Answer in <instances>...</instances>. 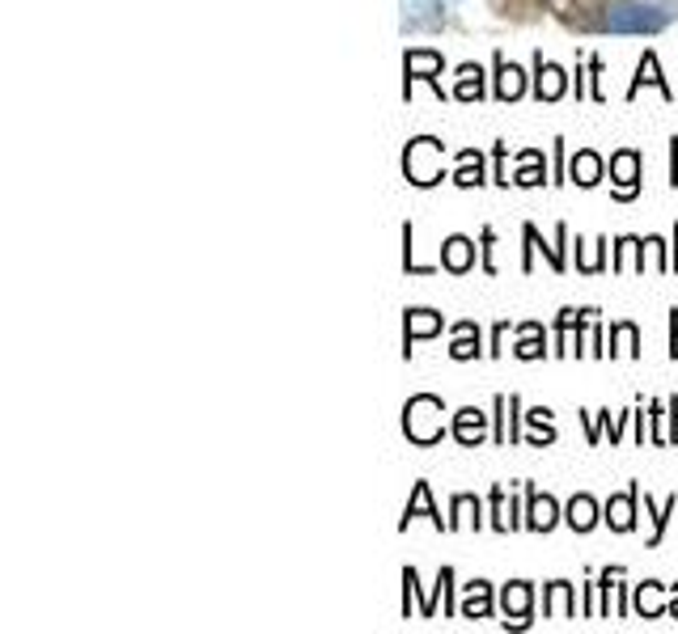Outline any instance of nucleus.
I'll list each match as a JSON object with an SVG mask.
<instances>
[{
  "label": "nucleus",
  "instance_id": "obj_21",
  "mask_svg": "<svg viewBox=\"0 0 678 634\" xmlns=\"http://www.w3.org/2000/svg\"><path fill=\"white\" fill-rule=\"evenodd\" d=\"M610 355H640V330L631 326V322H619V326H610Z\"/></svg>",
  "mask_w": 678,
  "mask_h": 634
},
{
  "label": "nucleus",
  "instance_id": "obj_4",
  "mask_svg": "<svg viewBox=\"0 0 678 634\" xmlns=\"http://www.w3.org/2000/svg\"><path fill=\"white\" fill-rule=\"evenodd\" d=\"M564 90H568L564 69L552 64V60H543V51H538V60H534V97L538 102H556V97H564Z\"/></svg>",
  "mask_w": 678,
  "mask_h": 634
},
{
  "label": "nucleus",
  "instance_id": "obj_15",
  "mask_svg": "<svg viewBox=\"0 0 678 634\" xmlns=\"http://www.w3.org/2000/svg\"><path fill=\"white\" fill-rule=\"evenodd\" d=\"M568 178H573L577 187H598V183H603V157L589 153V148H582V153L573 157V165H568Z\"/></svg>",
  "mask_w": 678,
  "mask_h": 634
},
{
  "label": "nucleus",
  "instance_id": "obj_2",
  "mask_svg": "<svg viewBox=\"0 0 678 634\" xmlns=\"http://www.w3.org/2000/svg\"><path fill=\"white\" fill-rule=\"evenodd\" d=\"M441 415H445V406H441V398H433V394H420V398L408 402V406H403V432H408V440H415V445H433V440H441V436H445Z\"/></svg>",
  "mask_w": 678,
  "mask_h": 634
},
{
  "label": "nucleus",
  "instance_id": "obj_25",
  "mask_svg": "<svg viewBox=\"0 0 678 634\" xmlns=\"http://www.w3.org/2000/svg\"><path fill=\"white\" fill-rule=\"evenodd\" d=\"M517 352V360H543L547 355V347H543V326H522V343L513 347Z\"/></svg>",
  "mask_w": 678,
  "mask_h": 634
},
{
  "label": "nucleus",
  "instance_id": "obj_11",
  "mask_svg": "<svg viewBox=\"0 0 678 634\" xmlns=\"http://www.w3.org/2000/svg\"><path fill=\"white\" fill-rule=\"evenodd\" d=\"M645 85H657L666 102H675V97H678V90H670V85H666V76H661V69H657V55H654V51H645V60H640V69H636V81H631L628 97H636L640 90H645Z\"/></svg>",
  "mask_w": 678,
  "mask_h": 634
},
{
  "label": "nucleus",
  "instance_id": "obj_22",
  "mask_svg": "<svg viewBox=\"0 0 678 634\" xmlns=\"http://www.w3.org/2000/svg\"><path fill=\"white\" fill-rule=\"evenodd\" d=\"M543 613H547V617H552V613H556V617H573V588L568 584H552L547 588V592H543Z\"/></svg>",
  "mask_w": 678,
  "mask_h": 634
},
{
  "label": "nucleus",
  "instance_id": "obj_5",
  "mask_svg": "<svg viewBox=\"0 0 678 634\" xmlns=\"http://www.w3.org/2000/svg\"><path fill=\"white\" fill-rule=\"evenodd\" d=\"M403 72H408V94H412V81H429L436 94H441V55L436 51H408L403 60Z\"/></svg>",
  "mask_w": 678,
  "mask_h": 634
},
{
  "label": "nucleus",
  "instance_id": "obj_17",
  "mask_svg": "<svg viewBox=\"0 0 678 634\" xmlns=\"http://www.w3.org/2000/svg\"><path fill=\"white\" fill-rule=\"evenodd\" d=\"M480 352H484V347H480V326H475V322H459V326H454V347H450V355H454V360H475Z\"/></svg>",
  "mask_w": 678,
  "mask_h": 634
},
{
  "label": "nucleus",
  "instance_id": "obj_1",
  "mask_svg": "<svg viewBox=\"0 0 678 634\" xmlns=\"http://www.w3.org/2000/svg\"><path fill=\"white\" fill-rule=\"evenodd\" d=\"M594 25L610 30V34H657L670 25V13L657 4H645V0H610L594 18Z\"/></svg>",
  "mask_w": 678,
  "mask_h": 634
},
{
  "label": "nucleus",
  "instance_id": "obj_3",
  "mask_svg": "<svg viewBox=\"0 0 678 634\" xmlns=\"http://www.w3.org/2000/svg\"><path fill=\"white\" fill-rule=\"evenodd\" d=\"M610 178H615V199H631L640 190V153H615L610 157Z\"/></svg>",
  "mask_w": 678,
  "mask_h": 634
},
{
  "label": "nucleus",
  "instance_id": "obj_7",
  "mask_svg": "<svg viewBox=\"0 0 678 634\" xmlns=\"http://www.w3.org/2000/svg\"><path fill=\"white\" fill-rule=\"evenodd\" d=\"M441 267L454 271V276L471 271V267H475V241H471V237H445V246H441Z\"/></svg>",
  "mask_w": 678,
  "mask_h": 634
},
{
  "label": "nucleus",
  "instance_id": "obj_29",
  "mask_svg": "<svg viewBox=\"0 0 678 634\" xmlns=\"http://www.w3.org/2000/svg\"><path fill=\"white\" fill-rule=\"evenodd\" d=\"M675 246H678V229H675ZM670 267H678V250H675V262H670Z\"/></svg>",
  "mask_w": 678,
  "mask_h": 634
},
{
  "label": "nucleus",
  "instance_id": "obj_28",
  "mask_svg": "<svg viewBox=\"0 0 678 634\" xmlns=\"http://www.w3.org/2000/svg\"><path fill=\"white\" fill-rule=\"evenodd\" d=\"M670 613L678 617V584H675V601H670Z\"/></svg>",
  "mask_w": 678,
  "mask_h": 634
},
{
  "label": "nucleus",
  "instance_id": "obj_6",
  "mask_svg": "<svg viewBox=\"0 0 678 634\" xmlns=\"http://www.w3.org/2000/svg\"><path fill=\"white\" fill-rule=\"evenodd\" d=\"M526 495H531V503H526V529H534V533H552L559 520L556 499H552V495H538L534 487Z\"/></svg>",
  "mask_w": 678,
  "mask_h": 634
},
{
  "label": "nucleus",
  "instance_id": "obj_12",
  "mask_svg": "<svg viewBox=\"0 0 678 634\" xmlns=\"http://www.w3.org/2000/svg\"><path fill=\"white\" fill-rule=\"evenodd\" d=\"M636 499H640V487H631L628 495H615V499L606 503V524H610L615 533H628L631 524H636Z\"/></svg>",
  "mask_w": 678,
  "mask_h": 634
},
{
  "label": "nucleus",
  "instance_id": "obj_26",
  "mask_svg": "<svg viewBox=\"0 0 678 634\" xmlns=\"http://www.w3.org/2000/svg\"><path fill=\"white\" fill-rule=\"evenodd\" d=\"M522 162H526V169H522L513 183H517V187H538V183H543V169H538V162H543V157H538V153H526Z\"/></svg>",
  "mask_w": 678,
  "mask_h": 634
},
{
  "label": "nucleus",
  "instance_id": "obj_14",
  "mask_svg": "<svg viewBox=\"0 0 678 634\" xmlns=\"http://www.w3.org/2000/svg\"><path fill=\"white\" fill-rule=\"evenodd\" d=\"M501 605H505V626H526L531 622V584H508L505 596H501Z\"/></svg>",
  "mask_w": 678,
  "mask_h": 634
},
{
  "label": "nucleus",
  "instance_id": "obj_24",
  "mask_svg": "<svg viewBox=\"0 0 678 634\" xmlns=\"http://www.w3.org/2000/svg\"><path fill=\"white\" fill-rule=\"evenodd\" d=\"M657 596H661V584H654V580H645V584L636 588V613H640V617H661V601H657Z\"/></svg>",
  "mask_w": 678,
  "mask_h": 634
},
{
  "label": "nucleus",
  "instance_id": "obj_8",
  "mask_svg": "<svg viewBox=\"0 0 678 634\" xmlns=\"http://www.w3.org/2000/svg\"><path fill=\"white\" fill-rule=\"evenodd\" d=\"M450 432H454V440H459V445L475 448L480 440H484V432H487V415H484V410H475V406H466V410H459V415H454V427H450Z\"/></svg>",
  "mask_w": 678,
  "mask_h": 634
},
{
  "label": "nucleus",
  "instance_id": "obj_16",
  "mask_svg": "<svg viewBox=\"0 0 678 634\" xmlns=\"http://www.w3.org/2000/svg\"><path fill=\"white\" fill-rule=\"evenodd\" d=\"M564 520L577 529V533H589L594 524H598V503L589 499V495H577L573 503H568V512H564Z\"/></svg>",
  "mask_w": 678,
  "mask_h": 634
},
{
  "label": "nucleus",
  "instance_id": "obj_19",
  "mask_svg": "<svg viewBox=\"0 0 678 634\" xmlns=\"http://www.w3.org/2000/svg\"><path fill=\"white\" fill-rule=\"evenodd\" d=\"M454 183H459V187H480V183H484V157H480L475 148L459 153V169H454Z\"/></svg>",
  "mask_w": 678,
  "mask_h": 634
},
{
  "label": "nucleus",
  "instance_id": "obj_9",
  "mask_svg": "<svg viewBox=\"0 0 678 634\" xmlns=\"http://www.w3.org/2000/svg\"><path fill=\"white\" fill-rule=\"evenodd\" d=\"M429 334H441V313H433V309H412L408 313V326H403V355H412L415 339H429Z\"/></svg>",
  "mask_w": 678,
  "mask_h": 634
},
{
  "label": "nucleus",
  "instance_id": "obj_18",
  "mask_svg": "<svg viewBox=\"0 0 678 634\" xmlns=\"http://www.w3.org/2000/svg\"><path fill=\"white\" fill-rule=\"evenodd\" d=\"M462 617H492V588L484 580L466 584V601H462Z\"/></svg>",
  "mask_w": 678,
  "mask_h": 634
},
{
  "label": "nucleus",
  "instance_id": "obj_23",
  "mask_svg": "<svg viewBox=\"0 0 678 634\" xmlns=\"http://www.w3.org/2000/svg\"><path fill=\"white\" fill-rule=\"evenodd\" d=\"M645 512L654 517V538H649V545H661V533H666V524H670V517L678 512V495H670L661 508H654V499L645 495Z\"/></svg>",
  "mask_w": 678,
  "mask_h": 634
},
{
  "label": "nucleus",
  "instance_id": "obj_10",
  "mask_svg": "<svg viewBox=\"0 0 678 634\" xmlns=\"http://www.w3.org/2000/svg\"><path fill=\"white\" fill-rule=\"evenodd\" d=\"M526 94V72L517 69V64H508L505 55L496 51V97L501 102H513V97Z\"/></svg>",
  "mask_w": 678,
  "mask_h": 634
},
{
  "label": "nucleus",
  "instance_id": "obj_27",
  "mask_svg": "<svg viewBox=\"0 0 678 634\" xmlns=\"http://www.w3.org/2000/svg\"><path fill=\"white\" fill-rule=\"evenodd\" d=\"M492 241H496V233L484 229V271H496V267H492Z\"/></svg>",
  "mask_w": 678,
  "mask_h": 634
},
{
  "label": "nucleus",
  "instance_id": "obj_13",
  "mask_svg": "<svg viewBox=\"0 0 678 634\" xmlns=\"http://www.w3.org/2000/svg\"><path fill=\"white\" fill-rule=\"evenodd\" d=\"M415 517H429L436 529H450V520H441V512L433 508V495H429V482H415L412 499H408V508H403V529L412 524Z\"/></svg>",
  "mask_w": 678,
  "mask_h": 634
},
{
  "label": "nucleus",
  "instance_id": "obj_20",
  "mask_svg": "<svg viewBox=\"0 0 678 634\" xmlns=\"http://www.w3.org/2000/svg\"><path fill=\"white\" fill-rule=\"evenodd\" d=\"M454 97H462V102H480V97H484V72L475 69V64H462L459 69Z\"/></svg>",
  "mask_w": 678,
  "mask_h": 634
}]
</instances>
